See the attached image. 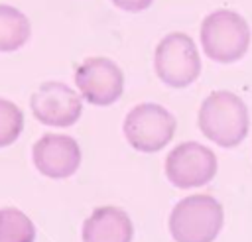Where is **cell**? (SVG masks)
Returning <instances> with one entry per match:
<instances>
[{"mask_svg":"<svg viewBox=\"0 0 252 242\" xmlns=\"http://www.w3.org/2000/svg\"><path fill=\"white\" fill-rule=\"evenodd\" d=\"M197 126L213 144L220 148H236L250 130L248 106L230 91H213L201 102Z\"/></svg>","mask_w":252,"mask_h":242,"instance_id":"obj_1","label":"cell"},{"mask_svg":"<svg viewBox=\"0 0 252 242\" xmlns=\"http://www.w3.org/2000/svg\"><path fill=\"white\" fill-rule=\"evenodd\" d=\"M199 37L209 59L228 65L246 55L250 47V26L238 12L219 8L203 18Z\"/></svg>","mask_w":252,"mask_h":242,"instance_id":"obj_2","label":"cell"},{"mask_svg":"<svg viewBox=\"0 0 252 242\" xmlns=\"http://www.w3.org/2000/svg\"><path fill=\"white\" fill-rule=\"evenodd\" d=\"M224 224L222 205L213 195H189L181 199L167 220L175 242H213Z\"/></svg>","mask_w":252,"mask_h":242,"instance_id":"obj_3","label":"cell"},{"mask_svg":"<svg viewBox=\"0 0 252 242\" xmlns=\"http://www.w3.org/2000/svg\"><path fill=\"white\" fill-rule=\"evenodd\" d=\"M154 69L158 79L171 89H185L201 75V57L195 41L183 31H171L156 45Z\"/></svg>","mask_w":252,"mask_h":242,"instance_id":"obj_4","label":"cell"},{"mask_svg":"<svg viewBox=\"0 0 252 242\" xmlns=\"http://www.w3.org/2000/svg\"><path fill=\"white\" fill-rule=\"evenodd\" d=\"M175 116L156 102L136 104L124 118L122 130L128 144L142 153H156L163 150L175 136Z\"/></svg>","mask_w":252,"mask_h":242,"instance_id":"obj_5","label":"cell"},{"mask_svg":"<svg viewBox=\"0 0 252 242\" xmlns=\"http://www.w3.org/2000/svg\"><path fill=\"white\" fill-rule=\"evenodd\" d=\"M217 155L199 142H183L165 157V177L177 189L203 187L217 175Z\"/></svg>","mask_w":252,"mask_h":242,"instance_id":"obj_6","label":"cell"},{"mask_svg":"<svg viewBox=\"0 0 252 242\" xmlns=\"http://www.w3.org/2000/svg\"><path fill=\"white\" fill-rule=\"evenodd\" d=\"M81 96L94 106H108L124 92V73L108 57H87L75 71Z\"/></svg>","mask_w":252,"mask_h":242,"instance_id":"obj_7","label":"cell"},{"mask_svg":"<svg viewBox=\"0 0 252 242\" xmlns=\"http://www.w3.org/2000/svg\"><path fill=\"white\" fill-rule=\"evenodd\" d=\"M30 108L37 122L55 128L73 126L83 114L79 92L65 83L45 81L30 96Z\"/></svg>","mask_w":252,"mask_h":242,"instance_id":"obj_8","label":"cell"},{"mask_svg":"<svg viewBox=\"0 0 252 242\" xmlns=\"http://www.w3.org/2000/svg\"><path fill=\"white\" fill-rule=\"evenodd\" d=\"M35 169L49 179L71 177L81 165L79 144L65 134H43L32 150Z\"/></svg>","mask_w":252,"mask_h":242,"instance_id":"obj_9","label":"cell"},{"mask_svg":"<svg viewBox=\"0 0 252 242\" xmlns=\"http://www.w3.org/2000/svg\"><path fill=\"white\" fill-rule=\"evenodd\" d=\"M132 238L130 216L112 205L96 207L83 222V242H132Z\"/></svg>","mask_w":252,"mask_h":242,"instance_id":"obj_10","label":"cell"},{"mask_svg":"<svg viewBox=\"0 0 252 242\" xmlns=\"http://www.w3.org/2000/svg\"><path fill=\"white\" fill-rule=\"evenodd\" d=\"M32 33L30 20L14 6L0 4V51L10 53L20 49Z\"/></svg>","mask_w":252,"mask_h":242,"instance_id":"obj_11","label":"cell"},{"mask_svg":"<svg viewBox=\"0 0 252 242\" xmlns=\"http://www.w3.org/2000/svg\"><path fill=\"white\" fill-rule=\"evenodd\" d=\"M35 226L32 218L18 209H0V242H33Z\"/></svg>","mask_w":252,"mask_h":242,"instance_id":"obj_12","label":"cell"},{"mask_svg":"<svg viewBox=\"0 0 252 242\" xmlns=\"http://www.w3.org/2000/svg\"><path fill=\"white\" fill-rule=\"evenodd\" d=\"M24 130V112L12 100L0 98V148L12 146Z\"/></svg>","mask_w":252,"mask_h":242,"instance_id":"obj_13","label":"cell"},{"mask_svg":"<svg viewBox=\"0 0 252 242\" xmlns=\"http://www.w3.org/2000/svg\"><path fill=\"white\" fill-rule=\"evenodd\" d=\"M110 2H112L116 8L124 10V12H132V14H136V12L148 10V8L152 6L154 0H110Z\"/></svg>","mask_w":252,"mask_h":242,"instance_id":"obj_14","label":"cell"}]
</instances>
